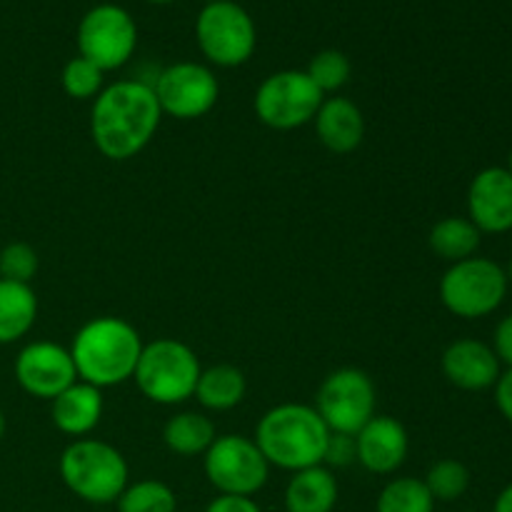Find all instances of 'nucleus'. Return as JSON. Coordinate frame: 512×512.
Returning a JSON list of instances; mask_svg holds the SVG:
<instances>
[{
	"label": "nucleus",
	"mask_w": 512,
	"mask_h": 512,
	"mask_svg": "<svg viewBox=\"0 0 512 512\" xmlns=\"http://www.w3.org/2000/svg\"><path fill=\"white\" fill-rule=\"evenodd\" d=\"M60 478L75 498L90 505H110L128 488V463L113 445L78 438L60 455Z\"/></svg>",
	"instance_id": "20e7f679"
},
{
	"label": "nucleus",
	"mask_w": 512,
	"mask_h": 512,
	"mask_svg": "<svg viewBox=\"0 0 512 512\" xmlns=\"http://www.w3.org/2000/svg\"><path fill=\"white\" fill-rule=\"evenodd\" d=\"M140 353L143 340L138 330L128 320L113 315L88 320L70 343V358L78 380L100 390L133 378Z\"/></svg>",
	"instance_id": "f03ea898"
},
{
	"label": "nucleus",
	"mask_w": 512,
	"mask_h": 512,
	"mask_svg": "<svg viewBox=\"0 0 512 512\" xmlns=\"http://www.w3.org/2000/svg\"><path fill=\"white\" fill-rule=\"evenodd\" d=\"M410 450L408 430L390 415H373L355 433V455L368 473L390 475L405 463Z\"/></svg>",
	"instance_id": "2eb2a0df"
},
{
	"label": "nucleus",
	"mask_w": 512,
	"mask_h": 512,
	"mask_svg": "<svg viewBox=\"0 0 512 512\" xmlns=\"http://www.w3.org/2000/svg\"><path fill=\"white\" fill-rule=\"evenodd\" d=\"M305 73L313 80L315 88L325 95L335 93V90H340L348 83L350 73H353V65H350L348 55L340 53V50L335 48H328L320 50V53H315L313 58H310Z\"/></svg>",
	"instance_id": "bb28decb"
},
{
	"label": "nucleus",
	"mask_w": 512,
	"mask_h": 512,
	"mask_svg": "<svg viewBox=\"0 0 512 512\" xmlns=\"http://www.w3.org/2000/svg\"><path fill=\"white\" fill-rule=\"evenodd\" d=\"M3 435H5V415L3 410H0V440H3Z\"/></svg>",
	"instance_id": "f704fd0d"
},
{
	"label": "nucleus",
	"mask_w": 512,
	"mask_h": 512,
	"mask_svg": "<svg viewBox=\"0 0 512 512\" xmlns=\"http://www.w3.org/2000/svg\"><path fill=\"white\" fill-rule=\"evenodd\" d=\"M493 353L498 355L500 365H508V368H512V313L505 315V318L498 323V328H495Z\"/></svg>",
	"instance_id": "7c9ffc66"
},
{
	"label": "nucleus",
	"mask_w": 512,
	"mask_h": 512,
	"mask_svg": "<svg viewBox=\"0 0 512 512\" xmlns=\"http://www.w3.org/2000/svg\"><path fill=\"white\" fill-rule=\"evenodd\" d=\"M195 38L205 58L220 68H238L248 63L258 43L253 18L233 0L205 5L195 20Z\"/></svg>",
	"instance_id": "0eeeda50"
},
{
	"label": "nucleus",
	"mask_w": 512,
	"mask_h": 512,
	"mask_svg": "<svg viewBox=\"0 0 512 512\" xmlns=\"http://www.w3.org/2000/svg\"><path fill=\"white\" fill-rule=\"evenodd\" d=\"M435 500L423 480L395 478L380 490L375 512H433Z\"/></svg>",
	"instance_id": "b1692460"
},
{
	"label": "nucleus",
	"mask_w": 512,
	"mask_h": 512,
	"mask_svg": "<svg viewBox=\"0 0 512 512\" xmlns=\"http://www.w3.org/2000/svg\"><path fill=\"white\" fill-rule=\"evenodd\" d=\"M153 93L163 115L178 120H198L215 108L220 95L218 78L208 65L173 63L155 78Z\"/></svg>",
	"instance_id": "f8f14e48"
},
{
	"label": "nucleus",
	"mask_w": 512,
	"mask_h": 512,
	"mask_svg": "<svg viewBox=\"0 0 512 512\" xmlns=\"http://www.w3.org/2000/svg\"><path fill=\"white\" fill-rule=\"evenodd\" d=\"M15 380L33 398L53 400L78 380V373L70 350L48 340H38L25 345L15 358Z\"/></svg>",
	"instance_id": "ddd939ff"
},
{
	"label": "nucleus",
	"mask_w": 512,
	"mask_h": 512,
	"mask_svg": "<svg viewBox=\"0 0 512 512\" xmlns=\"http://www.w3.org/2000/svg\"><path fill=\"white\" fill-rule=\"evenodd\" d=\"M325 95L305 70H280L268 75L255 90V115L273 130H295L315 118Z\"/></svg>",
	"instance_id": "1a4fd4ad"
},
{
	"label": "nucleus",
	"mask_w": 512,
	"mask_h": 512,
	"mask_svg": "<svg viewBox=\"0 0 512 512\" xmlns=\"http://www.w3.org/2000/svg\"><path fill=\"white\" fill-rule=\"evenodd\" d=\"M283 500L288 512H333L338 505V480L325 465L298 470L285 485Z\"/></svg>",
	"instance_id": "6ab92c4d"
},
{
	"label": "nucleus",
	"mask_w": 512,
	"mask_h": 512,
	"mask_svg": "<svg viewBox=\"0 0 512 512\" xmlns=\"http://www.w3.org/2000/svg\"><path fill=\"white\" fill-rule=\"evenodd\" d=\"M205 512H263L253 498H240V495H218Z\"/></svg>",
	"instance_id": "2f4dec72"
},
{
	"label": "nucleus",
	"mask_w": 512,
	"mask_h": 512,
	"mask_svg": "<svg viewBox=\"0 0 512 512\" xmlns=\"http://www.w3.org/2000/svg\"><path fill=\"white\" fill-rule=\"evenodd\" d=\"M315 133L318 140L333 153H353L365 138L363 110L348 98H325L315 113Z\"/></svg>",
	"instance_id": "f3484780"
},
{
	"label": "nucleus",
	"mask_w": 512,
	"mask_h": 512,
	"mask_svg": "<svg viewBox=\"0 0 512 512\" xmlns=\"http://www.w3.org/2000/svg\"><path fill=\"white\" fill-rule=\"evenodd\" d=\"M493 512H512V483L498 495Z\"/></svg>",
	"instance_id": "72a5a7b5"
},
{
	"label": "nucleus",
	"mask_w": 512,
	"mask_h": 512,
	"mask_svg": "<svg viewBox=\"0 0 512 512\" xmlns=\"http://www.w3.org/2000/svg\"><path fill=\"white\" fill-rule=\"evenodd\" d=\"M163 120L153 85L143 80H118L95 98L90 110V135L100 155L130 160L148 148Z\"/></svg>",
	"instance_id": "f257e3e1"
},
{
	"label": "nucleus",
	"mask_w": 512,
	"mask_h": 512,
	"mask_svg": "<svg viewBox=\"0 0 512 512\" xmlns=\"http://www.w3.org/2000/svg\"><path fill=\"white\" fill-rule=\"evenodd\" d=\"M200 370V360L190 345L175 338H158L143 345L133 378L148 400L158 405H178L195 395Z\"/></svg>",
	"instance_id": "39448f33"
},
{
	"label": "nucleus",
	"mask_w": 512,
	"mask_h": 512,
	"mask_svg": "<svg viewBox=\"0 0 512 512\" xmlns=\"http://www.w3.org/2000/svg\"><path fill=\"white\" fill-rule=\"evenodd\" d=\"M203 468L208 483L220 495L240 498H253L260 493L270 475V463L255 440L245 435H218L203 455Z\"/></svg>",
	"instance_id": "6e6552de"
},
{
	"label": "nucleus",
	"mask_w": 512,
	"mask_h": 512,
	"mask_svg": "<svg viewBox=\"0 0 512 512\" xmlns=\"http://www.w3.org/2000/svg\"><path fill=\"white\" fill-rule=\"evenodd\" d=\"M245 393H248V380H245L243 370L223 363L200 370L193 398H198L203 408L223 413V410H233L235 405L243 403Z\"/></svg>",
	"instance_id": "412c9836"
},
{
	"label": "nucleus",
	"mask_w": 512,
	"mask_h": 512,
	"mask_svg": "<svg viewBox=\"0 0 512 512\" xmlns=\"http://www.w3.org/2000/svg\"><path fill=\"white\" fill-rule=\"evenodd\" d=\"M138 28L133 15L113 3H100L83 15L78 25V50L103 73L118 70L133 58Z\"/></svg>",
	"instance_id": "9d476101"
},
{
	"label": "nucleus",
	"mask_w": 512,
	"mask_h": 512,
	"mask_svg": "<svg viewBox=\"0 0 512 512\" xmlns=\"http://www.w3.org/2000/svg\"><path fill=\"white\" fill-rule=\"evenodd\" d=\"M508 170H510V175H512V153H510V160H508Z\"/></svg>",
	"instance_id": "58836bf2"
},
{
	"label": "nucleus",
	"mask_w": 512,
	"mask_h": 512,
	"mask_svg": "<svg viewBox=\"0 0 512 512\" xmlns=\"http://www.w3.org/2000/svg\"><path fill=\"white\" fill-rule=\"evenodd\" d=\"M215 438L218 435H215L213 420L203 413H195V410L173 415L163 428V440L168 450L175 455H183V458L205 455Z\"/></svg>",
	"instance_id": "4be33fe9"
},
{
	"label": "nucleus",
	"mask_w": 512,
	"mask_h": 512,
	"mask_svg": "<svg viewBox=\"0 0 512 512\" xmlns=\"http://www.w3.org/2000/svg\"><path fill=\"white\" fill-rule=\"evenodd\" d=\"M118 512H175L178 498L160 480H138L120 493Z\"/></svg>",
	"instance_id": "393cba45"
},
{
	"label": "nucleus",
	"mask_w": 512,
	"mask_h": 512,
	"mask_svg": "<svg viewBox=\"0 0 512 512\" xmlns=\"http://www.w3.org/2000/svg\"><path fill=\"white\" fill-rule=\"evenodd\" d=\"M38 318V298L25 283L0 278V345H8L30 333Z\"/></svg>",
	"instance_id": "aec40b11"
},
{
	"label": "nucleus",
	"mask_w": 512,
	"mask_h": 512,
	"mask_svg": "<svg viewBox=\"0 0 512 512\" xmlns=\"http://www.w3.org/2000/svg\"><path fill=\"white\" fill-rule=\"evenodd\" d=\"M53 425L65 435L73 438H85L90 430L98 428L103 418V393L95 385L75 380L70 388L53 398Z\"/></svg>",
	"instance_id": "a211bd4d"
},
{
	"label": "nucleus",
	"mask_w": 512,
	"mask_h": 512,
	"mask_svg": "<svg viewBox=\"0 0 512 512\" xmlns=\"http://www.w3.org/2000/svg\"><path fill=\"white\" fill-rule=\"evenodd\" d=\"M315 410L330 433L355 435L375 415V385L358 368L333 370L320 383Z\"/></svg>",
	"instance_id": "9b49d317"
},
{
	"label": "nucleus",
	"mask_w": 512,
	"mask_h": 512,
	"mask_svg": "<svg viewBox=\"0 0 512 512\" xmlns=\"http://www.w3.org/2000/svg\"><path fill=\"white\" fill-rule=\"evenodd\" d=\"M103 70L98 68L95 63H90L88 58L83 55H75L65 63L63 75V90L75 100H88V98H98V93L103 90Z\"/></svg>",
	"instance_id": "cd10ccee"
},
{
	"label": "nucleus",
	"mask_w": 512,
	"mask_h": 512,
	"mask_svg": "<svg viewBox=\"0 0 512 512\" xmlns=\"http://www.w3.org/2000/svg\"><path fill=\"white\" fill-rule=\"evenodd\" d=\"M505 275H508V280H512V258H510V263H508V273H505Z\"/></svg>",
	"instance_id": "c9c22d12"
},
{
	"label": "nucleus",
	"mask_w": 512,
	"mask_h": 512,
	"mask_svg": "<svg viewBox=\"0 0 512 512\" xmlns=\"http://www.w3.org/2000/svg\"><path fill=\"white\" fill-rule=\"evenodd\" d=\"M208 3H225V0H205V5Z\"/></svg>",
	"instance_id": "4c0bfd02"
},
{
	"label": "nucleus",
	"mask_w": 512,
	"mask_h": 512,
	"mask_svg": "<svg viewBox=\"0 0 512 512\" xmlns=\"http://www.w3.org/2000/svg\"><path fill=\"white\" fill-rule=\"evenodd\" d=\"M148 3H173V0H148Z\"/></svg>",
	"instance_id": "e433bc0d"
},
{
	"label": "nucleus",
	"mask_w": 512,
	"mask_h": 512,
	"mask_svg": "<svg viewBox=\"0 0 512 512\" xmlns=\"http://www.w3.org/2000/svg\"><path fill=\"white\" fill-rule=\"evenodd\" d=\"M355 460H358V455H355V435L330 433L323 458L325 468H348Z\"/></svg>",
	"instance_id": "c756f323"
},
{
	"label": "nucleus",
	"mask_w": 512,
	"mask_h": 512,
	"mask_svg": "<svg viewBox=\"0 0 512 512\" xmlns=\"http://www.w3.org/2000/svg\"><path fill=\"white\" fill-rule=\"evenodd\" d=\"M443 373L455 388L478 393V390L493 388L503 370H500V360L490 345L463 338L445 348Z\"/></svg>",
	"instance_id": "dca6fc26"
},
{
	"label": "nucleus",
	"mask_w": 512,
	"mask_h": 512,
	"mask_svg": "<svg viewBox=\"0 0 512 512\" xmlns=\"http://www.w3.org/2000/svg\"><path fill=\"white\" fill-rule=\"evenodd\" d=\"M425 488L430 490L433 500L440 503H453V500L463 498L470 488V470L465 468L460 460L443 458L435 465H430L428 475H425Z\"/></svg>",
	"instance_id": "a878e982"
},
{
	"label": "nucleus",
	"mask_w": 512,
	"mask_h": 512,
	"mask_svg": "<svg viewBox=\"0 0 512 512\" xmlns=\"http://www.w3.org/2000/svg\"><path fill=\"white\" fill-rule=\"evenodd\" d=\"M508 283V275L495 260L473 255L445 270L440 280V300L458 318L478 320L503 305Z\"/></svg>",
	"instance_id": "423d86ee"
},
{
	"label": "nucleus",
	"mask_w": 512,
	"mask_h": 512,
	"mask_svg": "<svg viewBox=\"0 0 512 512\" xmlns=\"http://www.w3.org/2000/svg\"><path fill=\"white\" fill-rule=\"evenodd\" d=\"M495 388V405H498V410L503 413V418L512 423V368L505 370V373H500L498 383L493 385Z\"/></svg>",
	"instance_id": "473e14b6"
},
{
	"label": "nucleus",
	"mask_w": 512,
	"mask_h": 512,
	"mask_svg": "<svg viewBox=\"0 0 512 512\" xmlns=\"http://www.w3.org/2000/svg\"><path fill=\"white\" fill-rule=\"evenodd\" d=\"M328 438V425L313 405L283 403L260 418L253 440L270 465L298 473L323 465Z\"/></svg>",
	"instance_id": "7ed1b4c3"
},
{
	"label": "nucleus",
	"mask_w": 512,
	"mask_h": 512,
	"mask_svg": "<svg viewBox=\"0 0 512 512\" xmlns=\"http://www.w3.org/2000/svg\"><path fill=\"white\" fill-rule=\"evenodd\" d=\"M480 233L470 218H460V215H450V218L438 220L430 230V250L438 258L448 260V263H460L478 253L480 248Z\"/></svg>",
	"instance_id": "5701e85b"
},
{
	"label": "nucleus",
	"mask_w": 512,
	"mask_h": 512,
	"mask_svg": "<svg viewBox=\"0 0 512 512\" xmlns=\"http://www.w3.org/2000/svg\"><path fill=\"white\" fill-rule=\"evenodd\" d=\"M38 273V253L28 243H10L0 250V278L30 285Z\"/></svg>",
	"instance_id": "c85d7f7f"
},
{
	"label": "nucleus",
	"mask_w": 512,
	"mask_h": 512,
	"mask_svg": "<svg viewBox=\"0 0 512 512\" xmlns=\"http://www.w3.org/2000/svg\"><path fill=\"white\" fill-rule=\"evenodd\" d=\"M468 218L480 233L512 230V175L508 168H485L468 188Z\"/></svg>",
	"instance_id": "4468645a"
}]
</instances>
